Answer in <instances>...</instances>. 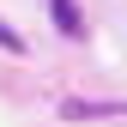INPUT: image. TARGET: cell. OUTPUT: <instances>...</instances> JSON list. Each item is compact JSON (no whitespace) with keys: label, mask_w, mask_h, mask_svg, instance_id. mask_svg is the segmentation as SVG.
<instances>
[{"label":"cell","mask_w":127,"mask_h":127,"mask_svg":"<svg viewBox=\"0 0 127 127\" xmlns=\"http://www.w3.org/2000/svg\"><path fill=\"white\" fill-rule=\"evenodd\" d=\"M42 6H49V18H55V30H61V36H85V12H79L73 6V0H42Z\"/></svg>","instance_id":"obj_1"},{"label":"cell","mask_w":127,"mask_h":127,"mask_svg":"<svg viewBox=\"0 0 127 127\" xmlns=\"http://www.w3.org/2000/svg\"><path fill=\"white\" fill-rule=\"evenodd\" d=\"M61 115H67V121H85V115H127V103H85V97H67Z\"/></svg>","instance_id":"obj_2"},{"label":"cell","mask_w":127,"mask_h":127,"mask_svg":"<svg viewBox=\"0 0 127 127\" xmlns=\"http://www.w3.org/2000/svg\"><path fill=\"white\" fill-rule=\"evenodd\" d=\"M0 49H6V55H24V36H18L6 18H0Z\"/></svg>","instance_id":"obj_3"}]
</instances>
